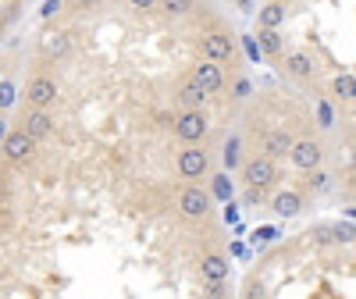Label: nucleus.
Returning <instances> with one entry per match:
<instances>
[{"mask_svg":"<svg viewBox=\"0 0 356 299\" xmlns=\"http://www.w3.org/2000/svg\"><path fill=\"white\" fill-rule=\"evenodd\" d=\"M178 175L186 178V182H203L207 175H211V154H207L203 143H186L178 150V161H175Z\"/></svg>","mask_w":356,"mask_h":299,"instance_id":"nucleus-1","label":"nucleus"},{"mask_svg":"<svg viewBox=\"0 0 356 299\" xmlns=\"http://www.w3.org/2000/svg\"><path fill=\"white\" fill-rule=\"evenodd\" d=\"M211 207H214L211 189L186 186L182 193H178V214H182L186 221H207V218H211Z\"/></svg>","mask_w":356,"mask_h":299,"instance_id":"nucleus-2","label":"nucleus"},{"mask_svg":"<svg viewBox=\"0 0 356 299\" xmlns=\"http://www.w3.org/2000/svg\"><path fill=\"white\" fill-rule=\"evenodd\" d=\"M207 132H211V122H207L203 107H196V111H178V118H175V139L182 143V146H186V143H203Z\"/></svg>","mask_w":356,"mask_h":299,"instance_id":"nucleus-3","label":"nucleus"},{"mask_svg":"<svg viewBox=\"0 0 356 299\" xmlns=\"http://www.w3.org/2000/svg\"><path fill=\"white\" fill-rule=\"evenodd\" d=\"M57 82L50 79V75H33L25 82V89H22V100H25V107H36V111H50L54 104H57Z\"/></svg>","mask_w":356,"mask_h":299,"instance_id":"nucleus-4","label":"nucleus"},{"mask_svg":"<svg viewBox=\"0 0 356 299\" xmlns=\"http://www.w3.org/2000/svg\"><path fill=\"white\" fill-rule=\"evenodd\" d=\"M239 168H243V182H246L250 189H267V186L278 178V168H275V161L267 157V154L250 157V161H243Z\"/></svg>","mask_w":356,"mask_h":299,"instance_id":"nucleus-5","label":"nucleus"},{"mask_svg":"<svg viewBox=\"0 0 356 299\" xmlns=\"http://www.w3.org/2000/svg\"><path fill=\"white\" fill-rule=\"evenodd\" d=\"M0 154H4L8 164H25L29 157L36 154V139L29 136L25 129H11L4 136V143H0Z\"/></svg>","mask_w":356,"mask_h":299,"instance_id":"nucleus-6","label":"nucleus"},{"mask_svg":"<svg viewBox=\"0 0 356 299\" xmlns=\"http://www.w3.org/2000/svg\"><path fill=\"white\" fill-rule=\"evenodd\" d=\"M289 161L292 168H300V171H314L324 164V146L317 139H296L292 150H289Z\"/></svg>","mask_w":356,"mask_h":299,"instance_id":"nucleus-7","label":"nucleus"},{"mask_svg":"<svg viewBox=\"0 0 356 299\" xmlns=\"http://www.w3.org/2000/svg\"><path fill=\"white\" fill-rule=\"evenodd\" d=\"M203 57H211V61L225 65L235 57V36L225 33V29H211V33L203 36Z\"/></svg>","mask_w":356,"mask_h":299,"instance_id":"nucleus-8","label":"nucleus"},{"mask_svg":"<svg viewBox=\"0 0 356 299\" xmlns=\"http://www.w3.org/2000/svg\"><path fill=\"white\" fill-rule=\"evenodd\" d=\"M193 82L203 89L207 97H214L218 89L225 86V68H221L218 61H211V57H203V61L193 68Z\"/></svg>","mask_w":356,"mask_h":299,"instance_id":"nucleus-9","label":"nucleus"},{"mask_svg":"<svg viewBox=\"0 0 356 299\" xmlns=\"http://www.w3.org/2000/svg\"><path fill=\"white\" fill-rule=\"evenodd\" d=\"M18 129H25L29 136H33V139L40 143V139L54 136L57 122H54V114H50V111H36V107H25V114H22V125H18Z\"/></svg>","mask_w":356,"mask_h":299,"instance_id":"nucleus-10","label":"nucleus"},{"mask_svg":"<svg viewBox=\"0 0 356 299\" xmlns=\"http://www.w3.org/2000/svg\"><path fill=\"white\" fill-rule=\"evenodd\" d=\"M175 104H178V111H196V107L207 104V93L193 82V75L178 82V89H175Z\"/></svg>","mask_w":356,"mask_h":299,"instance_id":"nucleus-11","label":"nucleus"},{"mask_svg":"<svg viewBox=\"0 0 356 299\" xmlns=\"http://www.w3.org/2000/svg\"><path fill=\"white\" fill-rule=\"evenodd\" d=\"M228 260L221 257V253H203L200 257V278L211 285V282H228Z\"/></svg>","mask_w":356,"mask_h":299,"instance_id":"nucleus-12","label":"nucleus"},{"mask_svg":"<svg viewBox=\"0 0 356 299\" xmlns=\"http://www.w3.org/2000/svg\"><path fill=\"white\" fill-rule=\"evenodd\" d=\"M292 132L289 129H271L264 136V154L271 157V161H282V157H289V150H292Z\"/></svg>","mask_w":356,"mask_h":299,"instance_id":"nucleus-13","label":"nucleus"},{"mask_svg":"<svg viewBox=\"0 0 356 299\" xmlns=\"http://www.w3.org/2000/svg\"><path fill=\"white\" fill-rule=\"evenodd\" d=\"M271 211L278 214V218H296L303 211V196L296 193V189H282L275 200H271Z\"/></svg>","mask_w":356,"mask_h":299,"instance_id":"nucleus-14","label":"nucleus"},{"mask_svg":"<svg viewBox=\"0 0 356 299\" xmlns=\"http://www.w3.org/2000/svg\"><path fill=\"white\" fill-rule=\"evenodd\" d=\"M285 18H289L285 0H271V4H264V8H260V15H257L260 29H282V25H285Z\"/></svg>","mask_w":356,"mask_h":299,"instance_id":"nucleus-15","label":"nucleus"},{"mask_svg":"<svg viewBox=\"0 0 356 299\" xmlns=\"http://www.w3.org/2000/svg\"><path fill=\"white\" fill-rule=\"evenodd\" d=\"M40 50H43V57H65L72 50V36L68 33H47L40 40Z\"/></svg>","mask_w":356,"mask_h":299,"instance_id":"nucleus-16","label":"nucleus"},{"mask_svg":"<svg viewBox=\"0 0 356 299\" xmlns=\"http://www.w3.org/2000/svg\"><path fill=\"white\" fill-rule=\"evenodd\" d=\"M285 72H289V75H296V79L314 75V57H310L307 50H292V54L285 57Z\"/></svg>","mask_w":356,"mask_h":299,"instance_id":"nucleus-17","label":"nucleus"},{"mask_svg":"<svg viewBox=\"0 0 356 299\" xmlns=\"http://www.w3.org/2000/svg\"><path fill=\"white\" fill-rule=\"evenodd\" d=\"M211 196H214V200H221V203H232V196H235L232 171H218V175L211 178Z\"/></svg>","mask_w":356,"mask_h":299,"instance_id":"nucleus-18","label":"nucleus"},{"mask_svg":"<svg viewBox=\"0 0 356 299\" xmlns=\"http://www.w3.org/2000/svg\"><path fill=\"white\" fill-rule=\"evenodd\" d=\"M257 47H260L264 54L278 57V54L285 50V40H282V33H278V29H260V33H257Z\"/></svg>","mask_w":356,"mask_h":299,"instance_id":"nucleus-19","label":"nucleus"},{"mask_svg":"<svg viewBox=\"0 0 356 299\" xmlns=\"http://www.w3.org/2000/svg\"><path fill=\"white\" fill-rule=\"evenodd\" d=\"M332 93L339 100H356V75H335L332 79Z\"/></svg>","mask_w":356,"mask_h":299,"instance_id":"nucleus-20","label":"nucleus"},{"mask_svg":"<svg viewBox=\"0 0 356 299\" xmlns=\"http://www.w3.org/2000/svg\"><path fill=\"white\" fill-rule=\"evenodd\" d=\"M221 161H225V171H232V168H239V164H243V157H239V136H228V139H225V154H221Z\"/></svg>","mask_w":356,"mask_h":299,"instance_id":"nucleus-21","label":"nucleus"},{"mask_svg":"<svg viewBox=\"0 0 356 299\" xmlns=\"http://www.w3.org/2000/svg\"><path fill=\"white\" fill-rule=\"evenodd\" d=\"M157 8H164V15H171V18H182L196 8V0H161Z\"/></svg>","mask_w":356,"mask_h":299,"instance_id":"nucleus-22","label":"nucleus"},{"mask_svg":"<svg viewBox=\"0 0 356 299\" xmlns=\"http://www.w3.org/2000/svg\"><path fill=\"white\" fill-rule=\"evenodd\" d=\"M18 100V89L11 79H0V114H8V107Z\"/></svg>","mask_w":356,"mask_h":299,"instance_id":"nucleus-23","label":"nucleus"},{"mask_svg":"<svg viewBox=\"0 0 356 299\" xmlns=\"http://www.w3.org/2000/svg\"><path fill=\"white\" fill-rule=\"evenodd\" d=\"M310 189H314V193H328V189H332V175L321 171V168H314V171H310Z\"/></svg>","mask_w":356,"mask_h":299,"instance_id":"nucleus-24","label":"nucleus"},{"mask_svg":"<svg viewBox=\"0 0 356 299\" xmlns=\"http://www.w3.org/2000/svg\"><path fill=\"white\" fill-rule=\"evenodd\" d=\"M332 235H335V243H353L356 228H353V225H332Z\"/></svg>","mask_w":356,"mask_h":299,"instance_id":"nucleus-25","label":"nucleus"},{"mask_svg":"<svg viewBox=\"0 0 356 299\" xmlns=\"http://www.w3.org/2000/svg\"><path fill=\"white\" fill-rule=\"evenodd\" d=\"M65 4H61V0H43V8H40V18H54L57 11H61Z\"/></svg>","mask_w":356,"mask_h":299,"instance_id":"nucleus-26","label":"nucleus"},{"mask_svg":"<svg viewBox=\"0 0 356 299\" xmlns=\"http://www.w3.org/2000/svg\"><path fill=\"white\" fill-rule=\"evenodd\" d=\"M129 4H132L136 11H154V8L161 4V0H129Z\"/></svg>","mask_w":356,"mask_h":299,"instance_id":"nucleus-27","label":"nucleus"},{"mask_svg":"<svg viewBox=\"0 0 356 299\" xmlns=\"http://www.w3.org/2000/svg\"><path fill=\"white\" fill-rule=\"evenodd\" d=\"M321 122H324V129H332V111H328V104H321Z\"/></svg>","mask_w":356,"mask_h":299,"instance_id":"nucleus-28","label":"nucleus"},{"mask_svg":"<svg viewBox=\"0 0 356 299\" xmlns=\"http://www.w3.org/2000/svg\"><path fill=\"white\" fill-rule=\"evenodd\" d=\"M8 132H11V129H8V118L0 114V143H4V136H8Z\"/></svg>","mask_w":356,"mask_h":299,"instance_id":"nucleus-29","label":"nucleus"},{"mask_svg":"<svg viewBox=\"0 0 356 299\" xmlns=\"http://www.w3.org/2000/svg\"><path fill=\"white\" fill-rule=\"evenodd\" d=\"M4 196H8V178L0 175V200H4Z\"/></svg>","mask_w":356,"mask_h":299,"instance_id":"nucleus-30","label":"nucleus"},{"mask_svg":"<svg viewBox=\"0 0 356 299\" xmlns=\"http://www.w3.org/2000/svg\"><path fill=\"white\" fill-rule=\"evenodd\" d=\"M349 218H356V207H353V211H349Z\"/></svg>","mask_w":356,"mask_h":299,"instance_id":"nucleus-31","label":"nucleus"},{"mask_svg":"<svg viewBox=\"0 0 356 299\" xmlns=\"http://www.w3.org/2000/svg\"><path fill=\"white\" fill-rule=\"evenodd\" d=\"M0 40H4V29H0Z\"/></svg>","mask_w":356,"mask_h":299,"instance_id":"nucleus-32","label":"nucleus"}]
</instances>
